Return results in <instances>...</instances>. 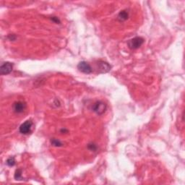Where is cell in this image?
<instances>
[{
    "mask_svg": "<svg viewBox=\"0 0 185 185\" xmlns=\"http://www.w3.org/2000/svg\"><path fill=\"white\" fill-rule=\"evenodd\" d=\"M107 108V106L105 103L102 101H97L92 106V108L94 112L96 113L98 115H101L106 111Z\"/></svg>",
    "mask_w": 185,
    "mask_h": 185,
    "instance_id": "1",
    "label": "cell"
},
{
    "mask_svg": "<svg viewBox=\"0 0 185 185\" xmlns=\"http://www.w3.org/2000/svg\"><path fill=\"white\" fill-rule=\"evenodd\" d=\"M144 43V39L141 37H135L128 41V46L131 49H137Z\"/></svg>",
    "mask_w": 185,
    "mask_h": 185,
    "instance_id": "2",
    "label": "cell"
},
{
    "mask_svg": "<svg viewBox=\"0 0 185 185\" xmlns=\"http://www.w3.org/2000/svg\"><path fill=\"white\" fill-rule=\"evenodd\" d=\"M32 126H33V122L30 120H27L20 126V128H19L20 133L24 135L29 134L31 132Z\"/></svg>",
    "mask_w": 185,
    "mask_h": 185,
    "instance_id": "3",
    "label": "cell"
},
{
    "mask_svg": "<svg viewBox=\"0 0 185 185\" xmlns=\"http://www.w3.org/2000/svg\"><path fill=\"white\" fill-rule=\"evenodd\" d=\"M13 69V64L11 62H4L0 67V73L1 75H8L12 71Z\"/></svg>",
    "mask_w": 185,
    "mask_h": 185,
    "instance_id": "4",
    "label": "cell"
},
{
    "mask_svg": "<svg viewBox=\"0 0 185 185\" xmlns=\"http://www.w3.org/2000/svg\"><path fill=\"white\" fill-rule=\"evenodd\" d=\"M77 68H78V70H80V72H82L83 73H86V74H90L92 71L90 64L84 61L79 63L78 65H77Z\"/></svg>",
    "mask_w": 185,
    "mask_h": 185,
    "instance_id": "5",
    "label": "cell"
},
{
    "mask_svg": "<svg viewBox=\"0 0 185 185\" xmlns=\"http://www.w3.org/2000/svg\"><path fill=\"white\" fill-rule=\"evenodd\" d=\"M26 108V105L24 102L23 101H17L15 102L13 105V109L15 113L17 114H20V113H23L25 111Z\"/></svg>",
    "mask_w": 185,
    "mask_h": 185,
    "instance_id": "6",
    "label": "cell"
},
{
    "mask_svg": "<svg viewBox=\"0 0 185 185\" xmlns=\"http://www.w3.org/2000/svg\"><path fill=\"white\" fill-rule=\"evenodd\" d=\"M98 70H99L100 72L101 73H106L108 72L110 70H111V66L108 63L106 62V61H101L98 62Z\"/></svg>",
    "mask_w": 185,
    "mask_h": 185,
    "instance_id": "7",
    "label": "cell"
},
{
    "mask_svg": "<svg viewBox=\"0 0 185 185\" xmlns=\"http://www.w3.org/2000/svg\"><path fill=\"white\" fill-rule=\"evenodd\" d=\"M129 17V13L127 12L126 10H122V11L120 12L119 13L118 18L119 20H121V21H124V20H127Z\"/></svg>",
    "mask_w": 185,
    "mask_h": 185,
    "instance_id": "8",
    "label": "cell"
},
{
    "mask_svg": "<svg viewBox=\"0 0 185 185\" xmlns=\"http://www.w3.org/2000/svg\"><path fill=\"white\" fill-rule=\"evenodd\" d=\"M14 179L16 180H21L22 179V170L17 169L14 173Z\"/></svg>",
    "mask_w": 185,
    "mask_h": 185,
    "instance_id": "9",
    "label": "cell"
},
{
    "mask_svg": "<svg viewBox=\"0 0 185 185\" xmlns=\"http://www.w3.org/2000/svg\"><path fill=\"white\" fill-rule=\"evenodd\" d=\"M6 163H7V166H13L15 164V159H14V157H10L7 160Z\"/></svg>",
    "mask_w": 185,
    "mask_h": 185,
    "instance_id": "10",
    "label": "cell"
},
{
    "mask_svg": "<svg viewBox=\"0 0 185 185\" xmlns=\"http://www.w3.org/2000/svg\"><path fill=\"white\" fill-rule=\"evenodd\" d=\"M51 145H54V146L55 147L62 146V143H61L59 140H58V139H52L51 140Z\"/></svg>",
    "mask_w": 185,
    "mask_h": 185,
    "instance_id": "11",
    "label": "cell"
},
{
    "mask_svg": "<svg viewBox=\"0 0 185 185\" xmlns=\"http://www.w3.org/2000/svg\"><path fill=\"white\" fill-rule=\"evenodd\" d=\"M88 149L90 150H92V151H95L97 150L96 145H95V144H93V143L88 144Z\"/></svg>",
    "mask_w": 185,
    "mask_h": 185,
    "instance_id": "12",
    "label": "cell"
},
{
    "mask_svg": "<svg viewBox=\"0 0 185 185\" xmlns=\"http://www.w3.org/2000/svg\"><path fill=\"white\" fill-rule=\"evenodd\" d=\"M51 19V20H52L53 22H54V23H60V20H59V19L58 18V17H52Z\"/></svg>",
    "mask_w": 185,
    "mask_h": 185,
    "instance_id": "13",
    "label": "cell"
},
{
    "mask_svg": "<svg viewBox=\"0 0 185 185\" xmlns=\"http://www.w3.org/2000/svg\"><path fill=\"white\" fill-rule=\"evenodd\" d=\"M65 132H67V130H64V129H62V130H61V133H65Z\"/></svg>",
    "mask_w": 185,
    "mask_h": 185,
    "instance_id": "14",
    "label": "cell"
}]
</instances>
